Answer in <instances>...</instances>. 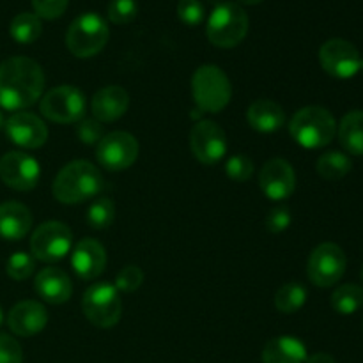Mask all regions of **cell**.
I'll return each instance as SVG.
<instances>
[{"label":"cell","instance_id":"obj_27","mask_svg":"<svg viewBox=\"0 0 363 363\" xmlns=\"http://www.w3.org/2000/svg\"><path fill=\"white\" fill-rule=\"evenodd\" d=\"M332 307L337 314L351 315L363 307V287L357 284H344L332 294Z\"/></svg>","mask_w":363,"mask_h":363},{"label":"cell","instance_id":"obj_16","mask_svg":"<svg viewBox=\"0 0 363 363\" xmlns=\"http://www.w3.org/2000/svg\"><path fill=\"white\" fill-rule=\"evenodd\" d=\"M7 137L11 142L25 149H38L45 145L48 140V128L39 119L38 116L30 112H16L6 121Z\"/></svg>","mask_w":363,"mask_h":363},{"label":"cell","instance_id":"obj_20","mask_svg":"<svg viewBox=\"0 0 363 363\" xmlns=\"http://www.w3.org/2000/svg\"><path fill=\"white\" fill-rule=\"evenodd\" d=\"M35 293L52 305H62L73 294V286L66 272L60 268H45L38 273L34 280Z\"/></svg>","mask_w":363,"mask_h":363},{"label":"cell","instance_id":"obj_11","mask_svg":"<svg viewBox=\"0 0 363 363\" xmlns=\"http://www.w3.org/2000/svg\"><path fill=\"white\" fill-rule=\"evenodd\" d=\"M138 142L128 131H112L105 135L98 145H96V156L103 169L110 172L126 170L137 162L138 158Z\"/></svg>","mask_w":363,"mask_h":363},{"label":"cell","instance_id":"obj_32","mask_svg":"<svg viewBox=\"0 0 363 363\" xmlns=\"http://www.w3.org/2000/svg\"><path fill=\"white\" fill-rule=\"evenodd\" d=\"M225 172L233 181L243 183V181H247L254 174V162L247 155H243V152L234 155L227 160Z\"/></svg>","mask_w":363,"mask_h":363},{"label":"cell","instance_id":"obj_25","mask_svg":"<svg viewBox=\"0 0 363 363\" xmlns=\"http://www.w3.org/2000/svg\"><path fill=\"white\" fill-rule=\"evenodd\" d=\"M315 169H318V174L323 179L339 181L351 172L353 162H351L350 156L344 155V152L328 151L325 152V155L319 156L318 163H315Z\"/></svg>","mask_w":363,"mask_h":363},{"label":"cell","instance_id":"obj_2","mask_svg":"<svg viewBox=\"0 0 363 363\" xmlns=\"http://www.w3.org/2000/svg\"><path fill=\"white\" fill-rule=\"evenodd\" d=\"M103 176L96 165L85 160H74L60 169L53 181V195L62 204H80L96 197L103 188Z\"/></svg>","mask_w":363,"mask_h":363},{"label":"cell","instance_id":"obj_41","mask_svg":"<svg viewBox=\"0 0 363 363\" xmlns=\"http://www.w3.org/2000/svg\"><path fill=\"white\" fill-rule=\"evenodd\" d=\"M4 126H6V119H4L2 112H0V131H2V130H4Z\"/></svg>","mask_w":363,"mask_h":363},{"label":"cell","instance_id":"obj_23","mask_svg":"<svg viewBox=\"0 0 363 363\" xmlns=\"http://www.w3.org/2000/svg\"><path fill=\"white\" fill-rule=\"evenodd\" d=\"M247 121L255 131L261 133H273L279 131L286 123V113L279 103L272 99H257L247 110Z\"/></svg>","mask_w":363,"mask_h":363},{"label":"cell","instance_id":"obj_12","mask_svg":"<svg viewBox=\"0 0 363 363\" xmlns=\"http://www.w3.org/2000/svg\"><path fill=\"white\" fill-rule=\"evenodd\" d=\"M319 62L323 69L332 77L346 80L354 77L360 71V53L357 46L351 45L346 39H330L319 50Z\"/></svg>","mask_w":363,"mask_h":363},{"label":"cell","instance_id":"obj_1","mask_svg":"<svg viewBox=\"0 0 363 363\" xmlns=\"http://www.w3.org/2000/svg\"><path fill=\"white\" fill-rule=\"evenodd\" d=\"M45 89V73L28 57H11L0 64V106L21 112L34 105Z\"/></svg>","mask_w":363,"mask_h":363},{"label":"cell","instance_id":"obj_10","mask_svg":"<svg viewBox=\"0 0 363 363\" xmlns=\"http://www.w3.org/2000/svg\"><path fill=\"white\" fill-rule=\"evenodd\" d=\"M346 254L335 243H321L312 250L307 262V275L318 287H332L346 273Z\"/></svg>","mask_w":363,"mask_h":363},{"label":"cell","instance_id":"obj_7","mask_svg":"<svg viewBox=\"0 0 363 363\" xmlns=\"http://www.w3.org/2000/svg\"><path fill=\"white\" fill-rule=\"evenodd\" d=\"M82 308L85 318L98 328H113L123 315L119 291L108 282L92 284L82 298Z\"/></svg>","mask_w":363,"mask_h":363},{"label":"cell","instance_id":"obj_30","mask_svg":"<svg viewBox=\"0 0 363 363\" xmlns=\"http://www.w3.org/2000/svg\"><path fill=\"white\" fill-rule=\"evenodd\" d=\"M35 269V259L34 255L27 254V252H14L9 259H7L6 272L13 280H27L28 277L34 273Z\"/></svg>","mask_w":363,"mask_h":363},{"label":"cell","instance_id":"obj_8","mask_svg":"<svg viewBox=\"0 0 363 363\" xmlns=\"http://www.w3.org/2000/svg\"><path fill=\"white\" fill-rule=\"evenodd\" d=\"M41 113L59 124L80 123L85 113V96L73 85H59L41 99Z\"/></svg>","mask_w":363,"mask_h":363},{"label":"cell","instance_id":"obj_14","mask_svg":"<svg viewBox=\"0 0 363 363\" xmlns=\"http://www.w3.org/2000/svg\"><path fill=\"white\" fill-rule=\"evenodd\" d=\"M41 167L38 160L20 151H11L0 158V179L16 191H28L38 186Z\"/></svg>","mask_w":363,"mask_h":363},{"label":"cell","instance_id":"obj_31","mask_svg":"<svg viewBox=\"0 0 363 363\" xmlns=\"http://www.w3.org/2000/svg\"><path fill=\"white\" fill-rule=\"evenodd\" d=\"M138 6L135 0H112L108 4V18L112 23L124 25L137 18Z\"/></svg>","mask_w":363,"mask_h":363},{"label":"cell","instance_id":"obj_34","mask_svg":"<svg viewBox=\"0 0 363 363\" xmlns=\"http://www.w3.org/2000/svg\"><path fill=\"white\" fill-rule=\"evenodd\" d=\"M77 137L85 145H98L105 137V128L96 119H82L77 126Z\"/></svg>","mask_w":363,"mask_h":363},{"label":"cell","instance_id":"obj_18","mask_svg":"<svg viewBox=\"0 0 363 363\" xmlns=\"http://www.w3.org/2000/svg\"><path fill=\"white\" fill-rule=\"evenodd\" d=\"M71 266L74 273L84 280H94L105 272L106 252L99 241L92 238L78 241L71 255Z\"/></svg>","mask_w":363,"mask_h":363},{"label":"cell","instance_id":"obj_3","mask_svg":"<svg viewBox=\"0 0 363 363\" xmlns=\"http://www.w3.org/2000/svg\"><path fill=\"white\" fill-rule=\"evenodd\" d=\"M289 133L301 147L321 149L335 137L337 123L330 110L323 106H305L291 119Z\"/></svg>","mask_w":363,"mask_h":363},{"label":"cell","instance_id":"obj_37","mask_svg":"<svg viewBox=\"0 0 363 363\" xmlns=\"http://www.w3.org/2000/svg\"><path fill=\"white\" fill-rule=\"evenodd\" d=\"M0 363H23L21 346L7 333H0Z\"/></svg>","mask_w":363,"mask_h":363},{"label":"cell","instance_id":"obj_5","mask_svg":"<svg viewBox=\"0 0 363 363\" xmlns=\"http://www.w3.org/2000/svg\"><path fill=\"white\" fill-rule=\"evenodd\" d=\"M248 25L250 21L243 7L234 2H223L213 9L206 34L211 45L218 48H234L245 39Z\"/></svg>","mask_w":363,"mask_h":363},{"label":"cell","instance_id":"obj_22","mask_svg":"<svg viewBox=\"0 0 363 363\" xmlns=\"http://www.w3.org/2000/svg\"><path fill=\"white\" fill-rule=\"evenodd\" d=\"M307 357V347L300 339L282 335L266 342L261 360L262 363H305Z\"/></svg>","mask_w":363,"mask_h":363},{"label":"cell","instance_id":"obj_9","mask_svg":"<svg viewBox=\"0 0 363 363\" xmlns=\"http://www.w3.org/2000/svg\"><path fill=\"white\" fill-rule=\"evenodd\" d=\"M73 243V233L62 222H45L30 238V252L43 262H57L66 257Z\"/></svg>","mask_w":363,"mask_h":363},{"label":"cell","instance_id":"obj_44","mask_svg":"<svg viewBox=\"0 0 363 363\" xmlns=\"http://www.w3.org/2000/svg\"><path fill=\"white\" fill-rule=\"evenodd\" d=\"M362 280H363V269H362Z\"/></svg>","mask_w":363,"mask_h":363},{"label":"cell","instance_id":"obj_43","mask_svg":"<svg viewBox=\"0 0 363 363\" xmlns=\"http://www.w3.org/2000/svg\"><path fill=\"white\" fill-rule=\"evenodd\" d=\"M360 71H363V59H362V64H360Z\"/></svg>","mask_w":363,"mask_h":363},{"label":"cell","instance_id":"obj_21","mask_svg":"<svg viewBox=\"0 0 363 363\" xmlns=\"http://www.w3.org/2000/svg\"><path fill=\"white\" fill-rule=\"evenodd\" d=\"M32 227V213L20 202L0 204V238L7 241H20Z\"/></svg>","mask_w":363,"mask_h":363},{"label":"cell","instance_id":"obj_33","mask_svg":"<svg viewBox=\"0 0 363 363\" xmlns=\"http://www.w3.org/2000/svg\"><path fill=\"white\" fill-rule=\"evenodd\" d=\"M144 282V273L138 266H126L116 277V289L119 293H133Z\"/></svg>","mask_w":363,"mask_h":363},{"label":"cell","instance_id":"obj_29","mask_svg":"<svg viewBox=\"0 0 363 363\" xmlns=\"http://www.w3.org/2000/svg\"><path fill=\"white\" fill-rule=\"evenodd\" d=\"M113 216H116V204H113L112 199H96L87 211V223L92 229L103 230L112 225Z\"/></svg>","mask_w":363,"mask_h":363},{"label":"cell","instance_id":"obj_24","mask_svg":"<svg viewBox=\"0 0 363 363\" xmlns=\"http://www.w3.org/2000/svg\"><path fill=\"white\" fill-rule=\"evenodd\" d=\"M339 140L350 155L363 156V112L346 113L339 124Z\"/></svg>","mask_w":363,"mask_h":363},{"label":"cell","instance_id":"obj_4","mask_svg":"<svg viewBox=\"0 0 363 363\" xmlns=\"http://www.w3.org/2000/svg\"><path fill=\"white\" fill-rule=\"evenodd\" d=\"M191 94L199 110L218 113L229 105L233 98V85L223 69L215 64H204L191 77Z\"/></svg>","mask_w":363,"mask_h":363},{"label":"cell","instance_id":"obj_17","mask_svg":"<svg viewBox=\"0 0 363 363\" xmlns=\"http://www.w3.org/2000/svg\"><path fill=\"white\" fill-rule=\"evenodd\" d=\"M48 323V312L39 301L25 300L14 305L7 315V326L18 337H34Z\"/></svg>","mask_w":363,"mask_h":363},{"label":"cell","instance_id":"obj_15","mask_svg":"<svg viewBox=\"0 0 363 363\" xmlns=\"http://www.w3.org/2000/svg\"><path fill=\"white\" fill-rule=\"evenodd\" d=\"M259 186L272 201L289 199L296 188V174L293 165L284 158L269 160L259 174Z\"/></svg>","mask_w":363,"mask_h":363},{"label":"cell","instance_id":"obj_40","mask_svg":"<svg viewBox=\"0 0 363 363\" xmlns=\"http://www.w3.org/2000/svg\"><path fill=\"white\" fill-rule=\"evenodd\" d=\"M238 2H241V4H247V6H255V4L262 2V0H238Z\"/></svg>","mask_w":363,"mask_h":363},{"label":"cell","instance_id":"obj_6","mask_svg":"<svg viewBox=\"0 0 363 363\" xmlns=\"http://www.w3.org/2000/svg\"><path fill=\"white\" fill-rule=\"evenodd\" d=\"M110 38L106 21L99 14L85 13L69 25L66 32V46L78 59H89L101 52Z\"/></svg>","mask_w":363,"mask_h":363},{"label":"cell","instance_id":"obj_38","mask_svg":"<svg viewBox=\"0 0 363 363\" xmlns=\"http://www.w3.org/2000/svg\"><path fill=\"white\" fill-rule=\"evenodd\" d=\"M291 220H293V215L286 206L273 208L266 216V229L273 234H280L291 225Z\"/></svg>","mask_w":363,"mask_h":363},{"label":"cell","instance_id":"obj_36","mask_svg":"<svg viewBox=\"0 0 363 363\" xmlns=\"http://www.w3.org/2000/svg\"><path fill=\"white\" fill-rule=\"evenodd\" d=\"M69 0H32L35 14L45 20H57L67 9Z\"/></svg>","mask_w":363,"mask_h":363},{"label":"cell","instance_id":"obj_28","mask_svg":"<svg viewBox=\"0 0 363 363\" xmlns=\"http://www.w3.org/2000/svg\"><path fill=\"white\" fill-rule=\"evenodd\" d=\"M307 301V289L298 282H287L277 291L275 307L282 314H294Z\"/></svg>","mask_w":363,"mask_h":363},{"label":"cell","instance_id":"obj_42","mask_svg":"<svg viewBox=\"0 0 363 363\" xmlns=\"http://www.w3.org/2000/svg\"><path fill=\"white\" fill-rule=\"evenodd\" d=\"M4 321V314H2V307H0V325H2Z\"/></svg>","mask_w":363,"mask_h":363},{"label":"cell","instance_id":"obj_26","mask_svg":"<svg viewBox=\"0 0 363 363\" xmlns=\"http://www.w3.org/2000/svg\"><path fill=\"white\" fill-rule=\"evenodd\" d=\"M41 32L43 25L38 14L21 13L18 16H14V20L11 21L9 34L20 45H30V43L38 41Z\"/></svg>","mask_w":363,"mask_h":363},{"label":"cell","instance_id":"obj_35","mask_svg":"<svg viewBox=\"0 0 363 363\" xmlns=\"http://www.w3.org/2000/svg\"><path fill=\"white\" fill-rule=\"evenodd\" d=\"M204 6L201 4V0H179L177 4V16L190 27L201 23L204 20Z\"/></svg>","mask_w":363,"mask_h":363},{"label":"cell","instance_id":"obj_19","mask_svg":"<svg viewBox=\"0 0 363 363\" xmlns=\"http://www.w3.org/2000/svg\"><path fill=\"white\" fill-rule=\"evenodd\" d=\"M130 106V94L121 85H106L99 89L91 103L92 116L99 123H113L126 113Z\"/></svg>","mask_w":363,"mask_h":363},{"label":"cell","instance_id":"obj_39","mask_svg":"<svg viewBox=\"0 0 363 363\" xmlns=\"http://www.w3.org/2000/svg\"><path fill=\"white\" fill-rule=\"evenodd\" d=\"M305 363H337L335 358L328 353H314L311 357H307V362Z\"/></svg>","mask_w":363,"mask_h":363},{"label":"cell","instance_id":"obj_13","mask_svg":"<svg viewBox=\"0 0 363 363\" xmlns=\"http://www.w3.org/2000/svg\"><path fill=\"white\" fill-rule=\"evenodd\" d=\"M190 149L195 158L204 165H215L225 156V131L215 121H199L190 133Z\"/></svg>","mask_w":363,"mask_h":363}]
</instances>
